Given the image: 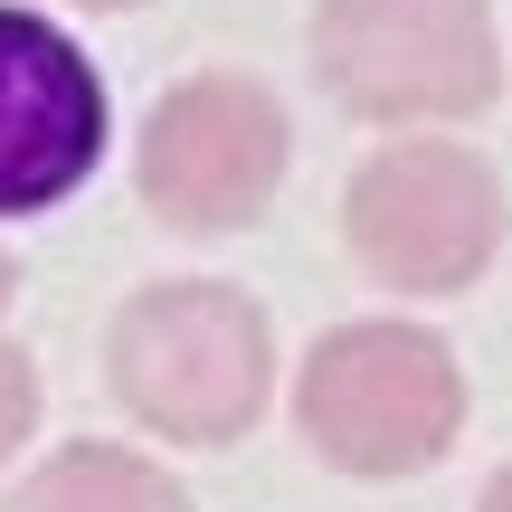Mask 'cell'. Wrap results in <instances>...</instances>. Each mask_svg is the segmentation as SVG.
Returning <instances> with one entry per match:
<instances>
[{"instance_id": "6da1fadb", "label": "cell", "mask_w": 512, "mask_h": 512, "mask_svg": "<svg viewBox=\"0 0 512 512\" xmlns=\"http://www.w3.org/2000/svg\"><path fill=\"white\" fill-rule=\"evenodd\" d=\"M114 399L181 446H228L275 389V332L238 285H152L105 332Z\"/></svg>"}, {"instance_id": "7a4b0ae2", "label": "cell", "mask_w": 512, "mask_h": 512, "mask_svg": "<svg viewBox=\"0 0 512 512\" xmlns=\"http://www.w3.org/2000/svg\"><path fill=\"white\" fill-rule=\"evenodd\" d=\"M294 418L342 475H427L465 427V370L418 323H342L313 342Z\"/></svg>"}, {"instance_id": "3957f363", "label": "cell", "mask_w": 512, "mask_h": 512, "mask_svg": "<svg viewBox=\"0 0 512 512\" xmlns=\"http://www.w3.org/2000/svg\"><path fill=\"white\" fill-rule=\"evenodd\" d=\"M313 67L361 124H456L503 86L484 0H323Z\"/></svg>"}, {"instance_id": "277c9868", "label": "cell", "mask_w": 512, "mask_h": 512, "mask_svg": "<svg viewBox=\"0 0 512 512\" xmlns=\"http://www.w3.org/2000/svg\"><path fill=\"white\" fill-rule=\"evenodd\" d=\"M342 238L399 294H465L503 247V190L465 143H389L351 171Z\"/></svg>"}, {"instance_id": "5b68a950", "label": "cell", "mask_w": 512, "mask_h": 512, "mask_svg": "<svg viewBox=\"0 0 512 512\" xmlns=\"http://www.w3.org/2000/svg\"><path fill=\"white\" fill-rule=\"evenodd\" d=\"M285 181V105L256 76H181L143 124V200L190 238L266 219Z\"/></svg>"}, {"instance_id": "8992f818", "label": "cell", "mask_w": 512, "mask_h": 512, "mask_svg": "<svg viewBox=\"0 0 512 512\" xmlns=\"http://www.w3.org/2000/svg\"><path fill=\"white\" fill-rule=\"evenodd\" d=\"M105 152V76L57 19L0 10V219L67 200Z\"/></svg>"}, {"instance_id": "52a82bcc", "label": "cell", "mask_w": 512, "mask_h": 512, "mask_svg": "<svg viewBox=\"0 0 512 512\" xmlns=\"http://www.w3.org/2000/svg\"><path fill=\"white\" fill-rule=\"evenodd\" d=\"M10 512H190V503L162 465L124 456V446H67L10 494Z\"/></svg>"}, {"instance_id": "ba28073f", "label": "cell", "mask_w": 512, "mask_h": 512, "mask_svg": "<svg viewBox=\"0 0 512 512\" xmlns=\"http://www.w3.org/2000/svg\"><path fill=\"white\" fill-rule=\"evenodd\" d=\"M29 427H38V370H29V351L0 342V456H19Z\"/></svg>"}, {"instance_id": "9c48e42d", "label": "cell", "mask_w": 512, "mask_h": 512, "mask_svg": "<svg viewBox=\"0 0 512 512\" xmlns=\"http://www.w3.org/2000/svg\"><path fill=\"white\" fill-rule=\"evenodd\" d=\"M475 512H512V465H503L494 484H484V503H475Z\"/></svg>"}, {"instance_id": "30bf717a", "label": "cell", "mask_w": 512, "mask_h": 512, "mask_svg": "<svg viewBox=\"0 0 512 512\" xmlns=\"http://www.w3.org/2000/svg\"><path fill=\"white\" fill-rule=\"evenodd\" d=\"M10 285H19V275H10V256H0V313H10Z\"/></svg>"}, {"instance_id": "8fae6325", "label": "cell", "mask_w": 512, "mask_h": 512, "mask_svg": "<svg viewBox=\"0 0 512 512\" xmlns=\"http://www.w3.org/2000/svg\"><path fill=\"white\" fill-rule=\"evenodd\" d=\"M86 10H133V0H86Z\"/></svg>"}]
</instances>
